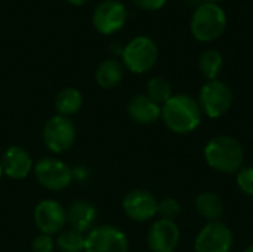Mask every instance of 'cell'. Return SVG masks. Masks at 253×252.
<instances>
[{"label":"cell","instance_id":"6da1fadb","mask_svg":"<svg viewBox=\"0 0 253 252\" xmlns=\"http://www.w3.org/2000/svg\"><path fill=\"white\" fill-rule=\"evenodd\" d=\"M202 108L196 98L188 94L172 95L162 105V120L175 134H190L202 122Z\"/></svg>","mask_w":253,"mask_h":252},{"label":"cell","instance_id":"7a4b0ae2","mask_svg":"<svg viewBox=\"0 0 253 252\" xmlns=\"http://www.w3.org/2000/svg\"><path fill=\"white\" fill-rule=\"evenodd\" d=\"M205 160L216 172L234 174L243 168L245 151L242 144L230 135H218L205 147Z\"/></svg>","mask_w":253,"mask_h":252},{"label":"cell","instance_id":"3957f363","mask_svg":"<svg viewBox=\"0 0 253 252\" xmlns=\"http://www.w3.org/2000/svg\"><path fill=\"white\" fill-rule=\"evenodd\" d=\"M227 28V13L216 3H202L191 15L190 31L202 43H209L222 36Z\"/></svg>","mask_w":253,"mask_h":252},{"label":"cell","instance_id":"277c9868","mask_svg":"<svg viewBox=\"0 0 253 252\" xmlns=\"http://www.w3.org/2000/svg\"><path fill=\"white\" fill-rule=\"evenodd\" d=\"M123 65L135 74L148 73L159 59L157 43L148 36L132 39L122 50Z\"/></svg>","mask_w":253,"mask_h":252},{"label":"cell","instance_id":"5b68a950","mask_svg":"<svg viewBox=\"0 0 253 252\" xmlns=\"http://www.w3.org/2000/svg\"><path fill=\"white\" fill-rule=\"evenodd\" d=\"M233 101L234 97L231 88L219 79L208 80L202 86L197 100L202 113L211 119H218L227 114L233 107Z\"/></svg>","mask_w":253,"mask_h":252},{"label":"cell","instance_id":"8992f818","mask_svg":"<svg viewBox=\"0 0 253 252\" xmlns=\"http://www.w3.org/2000/svg\"><path fill=\"white\" fill-rule=\"evenodd\" d=\"M34 175L37 183L52 192H61L64 189H67L71 181H73V171L71 168L56 159V157H43L40 159L34 168Z\"/></svg>","mask_w":253,"mask_h":252},{"label":"cell","instance_id":"52a82bcc","mask_svg":"<svg viewBox=\"0 0 253 252\" xmlns=\"http://www.w3.org/2000/svg\"><path fill=\"white\" fill-rule=\"evenodd\" d=\"M42 137L47 150L56 154L65 153L76 141V126L68 117L56 114L46 122Z\"/></svg>","mask_w":253,"mask_h":252},{"label":"cell","instance_id":"ba28073f","mask_svg":"<svg viewBox=\"0 0 253 252\" xmlns=\"http://www.w3.org/2000/svg\"><path fill=\"white\" fill-rule=\"evenodd\" d=\"M84 252H129V241L116 226H98L86 235Z\"/></svg>","mask_w":253,"mask_h":252},{"label":"cell","instance_id":"9c48e42d","mask_svg":"<svg viewBox=\"0 0 253 252\" xmlns=\"http://www.w3.org/2000/svg\"><path fill=\"white\" fill-rule=\"evenodd\" d=\"M127 21V9L119 0L101 1L92 15V22L96 31L104 36H111L122 30Z\"/></svg>","mask_w":253,"mask_h":252},{"label":"cell","instance_id":"30bf717a","mask_svg":"<svg viewBox=\"0 0 253 252\" xmlns=\"http://www.w3.org/2000/svg\"><path fill=\"white\" fill-rule=\"evenodd\" d=\"M233 248V233L221 221L208 223L197 235L196 252H230Z\"/></svg>","mask_w":253,"mask_h":252},{"label":"cell","instance_id":"8fae6325","mask_svg":"<svg viewBox=\"0 0 253 252\" xmlns=\"http://www.w3.org/2000/svg\"><path fill=\"white\" fill-rule=\"evenodd\" d=\"M34 223L40 233L49 236L56 235L62 232L67 224V211L59 202L53 199H44L34 208Z\"/></svg>","mask_w":253,"mask_h":252},{"label":"cell","instance_id":"7c38bea8","mask_svg":"<svg viewBox=\"0 0 253 252\" xmlns=\"http://www.w3.org/2000/svg\"><path fill=\"white\" fill-rule=\"evenodd\" d=\"M159 201L153 193L144 189H136L129 192L123 199V211L125 214L138 223H145L153 220L157 215Z\"/></svg>","mask_w":253,"mask_h":252},{"label":"cell","instance_id":"4fadbf2b","mask_svg":"<svg viewBox=\"0 0 253 252\" xmlns=\"http://www.w3.org/2000/svg\"><path fill=\"white\" fill-rule=\"evenodd\" d=\"M179 229L175 221L157 220L148 230L147 244L153 252H175L179 244Z\"/></svg>","mask_w":253,"mask_h":252},{"label":"cell","instance_id":"5bb4252c","mask_svg":"<svg viewBox=\"0 0 253 252\" xmlns=\"http://www.w3.org/2000/svg\"><path fill=\"white\" fill-rule=\"evenodd\" d=\"M0 162L3 174L12 180H24L34 168L30 153L19 146H12L6 149Z\"/></svg>","mask_w":253,"mask_h":252},{"label":"cell","instance_id":"9a60e30c","mask_svg":"<svg viewBox=\"0 0 253 252\" xmlns=\"http://www.w3.org/2000/svg\"><path fill=\"white\" fill-rule=\"evenodd\" d=\"M127 114L139 125H153L162 116V105L154 102L147 94H136L127 104Z\"/></svg>","mask_w":253,"mask_h":252},{"label":"cell","instance_id":"2e32d148","mask_svg":"<svg viewBox=\"0 0 253 252\" xmlns=\"http://www.w3.org/2000/svg\"><path fill=\"white\" fill-rule=\"evenodd\" d=\"M98 211L96 208L87 201H76L67 209V223L71 229L86 235L89 233L96 223Z\"/></svg>","mask_w":253,"mask_h":252},{"label":"cell","instance_id":"e0dca14e","mask_svg":"<svg viewBox=\"0 0 253 252\" xmlns=\"http://www.w3.org/2000/svg\"><path fill=\"white\" fill-rule=\"evenodd\" d=\"M194 206L197 214L208 220L209 223H215L219 221L221 217L224 215V203L222 199L219 198V195L213 193V192H202L196 201H194Z\"/></svg>","mask_w":253,"mask_h":252},{"label":"cell","instance_id":"ac0fdd59","mask_svg":"<svg viewBox=\"0 0 253 252\" xmlns=\"http://www.w3.org/2000/svg\"><path fill=\"white\" fill-rule=\"evenodd\" d=\"M123 76H125V65L123 62L114 58H108L102 61L95 73L96 83L104 89H113L119 86L120 82L123 80Z\"/></svg>","mask_w":253,"mask_h":252},{"label":"cell","instance_id":"d6986e66","mask_svg":"<svg viewBox=\"0 0 253 252\" xmlns=\"http://www.w3.org/2000/svg\"><path fill=\"white\" fill-rule=\"evenodd\" d=\"M83 105V95L76 88H64L55 98V108L59 116L68 117L76 114Z\"/></svg>","mask_w":253,"mask_h":252},{"label":"cell","instance_id":"ffe728a7","mask_svg":"<svg viewBox=\"0 0 253 252\" xmlns=\"http://www.w3.org/2000/svg\"><path fill=\"white\" fill-rule=\"evenodd\" d=\"M222 65H224V59H222V55L219 50L206 49L200 53L199 68L208 80H215L219 76Z\"/></svg>","mask_w":253,"mask_h":252},{"label":"cell","instance_id":"44dd1931","mask_svg":"<svg viewBox=\"0 0 253 252\" xmlns=\"http://www.w3.org/2000/svg\"><path fill=\"white\" fill-rule=\"evenodd\" d=\"M147 95L159 105H163L173 95V89L168 79L156 76L151 77L147 83Z\"/></svg>","mask_w":253,"mask_h":252},{"label":"cell","instance_id":"7402d4cb","mask_svg":"<svg viewBox=\"0 0 253 252\" xmlns=\"http://www.w3.org/2000/svg\"><path fill=\"white\" fill-rule=\"evenodd\" d=\"M56 245L61 252H84V245H86V235L68 229L59 233L56 239Z\"/></svg>","mask_w":253,"mask_h":252},{"label":"cell","instance_id":"603a6c76","mask_svg":"<svg viewBox=\"0 0 253 252\" xmlns=\"http://www.w3.org/2000/svg\"><path fill=\"white\" fill-rule=\"evenodd\" d=\"M181 203L173 199V198H166L163 201L159 202V209H157V215H160V218L163 220H169V221H175L179 215H181Z\"/></svg>","mask_w":253,"mask_h":252},{"label":"cell","instance_id":"cb8c5ba5","mask_svg":"<svg viewBox=\"0 0 253 252\" xmlns=\"http://www.w3.org/2000/svg\"><path fill=\"white\" fill-rule=\"evenodd\" d=\"M237 187L243 195L253 196V168L252 166H243L237 172Z\"/></svg>","mask_w":253,"mask_h":252},{"label":"cell","instance_id":"d4e9b609","mask_svg":"<svg viewBox=\"0 0 253 252\" xmlns=\"http://www.w3.org/2000/svg\"><path fill=\"white\" fill-rule=\"evenodd\" d=\"M53 248H55V242H53L52 236L43 235V233H40L37 238H34L33 245H31L33 252H53Z\"/></svg>","mask_w":253,"mask_h":252},{"label":"cell","instance_id":"484cf974","mask_svg":"<svg viewBox=\"0 0 253 252\" xmlns=\"http://www.w3.org/2000/svg\"><path fill=\"white\" fill-rule=\"evenodd\" d=\"M139 9L142 10H148V12H154V10H160L162 7H165V4L168 3V0H132Z\"/></svg>","mask_w":253,"mask_h":252},{"label":"cell","instance_id":"4316f807","mask_svg":"<svg viewBox=\"0 0 253 252\" xmlns=\"http://www.w3.org/2000/svg\"><path fill=\"white\" fill-rule=\"evenodd\" d=\"M71 171H73V180H76V181L82 183V181H86L87 177H89V172H87L86 166H76Z\"/></svg>","mask_w":253,"mask_h":252},{"label":"cell","instance_id":"83f0119b","mask_svg":"<svg viewBox=\"0 0 253 252\" xmlns=\"http://www.w3.org/2000/svg\"><path fill=\"white\" fill-rule=\"evenodd\" d=\"M185 1H187V3H188V4H190V6H193V7H194V9H196V7H197V6H200V4H202V3H203V1H202V0H185Z\"/></svg>","mask_w":253,"mask_h":252},{"label":"cell","instance_id":"f1b7e54d","mask_svg":"<svg viewBox=\"0 0 253 252\" xmlns=\"http://www.w3.org/2000/svg\"><path fill=\"white\" fill-rule=\"evenodd\" d=\"M70 4H73V6H82V4H84L87 0H67Z\"/></svg>","mask_w":253,"mask_h":252},{"label":"cell","instance_id":"f546056e","mask_svg":"<svg viewBox=\"0 0 253 252\" xmlns=\"http://www.w3.org/2000/svg\"><path fill=\"white\" fill-rule=\"evenodd\" d=\"M203 3H216L218 4V1H221V0H202Z\"/></svg>","mask_w":253,"mask_h":252},{"label":"cell","instance_id":"4dcf8cb0","mask_svg":"<svg viewBox=\"0 0 253 252\" xmlns=\"http://www.w3.org/2000/svg\"><path fill=\"white\" fill-rule=\"evenodd\" d=\"M245 252H253V245H251V247H248V248L245 250Z\"/></svg>","mask_w":253,"mask_h":252},{"label":"cell","instance_id":"1f68e13d","mask_svg":"<svg viewBox=\"0 0 253 252\" xmlns=\"http://www.w3.org/2000/svg\"><path fill=\"white\" fill-rule=\"evenodd\" d=\"M3 177V169H1V162H0V178Z\"/></svg>","mask_w":253,"mask_h":252}]
</instances>
